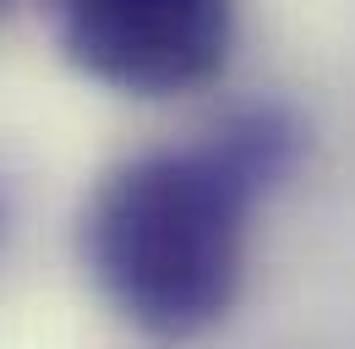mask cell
I'll use <instances>...</instances> for the list:
<instances>
[{
  "instance_id": "3957f363",
  "label": "cell",
  "mask_w": 355,
  "mask_h": 349,
  "mask_svg": "<svg viewBox=\"0 0 355 349\" xmlns=\"http://www.w3.org/2000/svg\"><path fill=\"white\" fill-rule=\"evenodd\" d=\"M6 224H11V202H6V186H0V235H6Z\"/></svg>"
},
{
  "instance_id": "7a4b0ae2",
  "label": "cell",
  "mask_w": 355,
  "mask_h": 349,
  "mask_svg": "<svg viewBox=\"0 0 355 349\" xmlns=\"http://www.w3.org/2000/svg\"><path fill=\"white\" fill-rule=\"evenodd\" d=\"M60 49L121 93H186L219 77L235 6L230 0H49Z\"/></svg>"
},
{
  "instance_id": "6da1fadb",
  "label": "cell",
  "mask_w": 355,
  "mask_h": 349,
  "mask_svg": "<svg viewBox=\"0 0 355 349\" xmlns=\"http://www.w3.org/2000/svg\"><path fill=\"white\" fill-rule=\"evenodd\" d=\"M284 104L235 109L197 147L142 153L88 202L83 251L115 311L153 339L214 328L241 295L246 218L301 159Z\"/></svg>"
}]
</instances>
